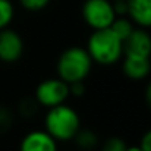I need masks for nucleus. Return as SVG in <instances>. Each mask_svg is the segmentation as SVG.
Returning a JSON list of instances; mask_svg holds the SVG:
<instances>
[{
	"label": "nucleus",
	"instance_id": "f257e3e1",
	"mask_svg": "<svg viewBox=\"0 0 151 151\" xmlns=\"http://www.w3.org/2000/svg\"><path fill=\"white\" fill-rule=\"evenodd\" d=\"M44 129L57 142L72 141L81 129V116L69 104L62 103L47 109L44 116Z\"/></svg>",
	"mask_w": 151,
	"mask_h": 151
},
{
	"label": "nucleus",
	"instance_id": "f03ea898",
	"mask_svg": "<svg viewBox=\"0 0 151 151\" xmlns=\"http://www.w3.org/2000/svg\"><path fill=\"white\" fill-rule=\"evenodd\" d=\"M85 49L94 63L110 66L123 57V41L109 28L93 29L87 40Z\"/></svg>",
	"mask_w": 151,
	"mask_h": 151
},
{
	"label": "nucleus",
	"instance_id": "7ed1b4c3",
	"mask_svg": "<svg viewBox=\"0 0 151 151\" xmlns=\"http://www.w3.org/2000/svg\"><path fill=\"white\" fill-rule=\"evenodd\" d=\"M94 62L85 47L72 46L60 53L57 63H56V72L60 79H63L68 84L85 81V78L93 70Z\"/></svg>",
	"mask_w": 151,
	"mask_h": 151
},
{
	"label": "nucleus",
	"instance_id": "20e7f679",
	"mask_svg": "<svg viewBox=\"0 0 151 151\" xmlns=\"http://www.w3.org/2000/svg\"><path fill=\"white\" fill-rule=\"evenodd\" d=\"M81 15L91 29L109 28L116 18L111 0H85Z\"/></svg>",
	"mask_w": 151,
	"mask_h": 151
},
{
	"label": "nucleus",
	"instance_id": "39448f33",
	"mask_svg": "<svg viewBox=\"0 0 151 151\" xmlns=\"http://www.w3.org/2000/svg\"><path fill=\"white\" fill-rule=\"evenodd\" d=\"M70 97L69 94V84L60 79L59 76L56 78H47L41 81L34 93V99L40 104V107L50 109L53 106L66 103V100Z\"/></svg>",
	"mask_w": 151,
	"mask_h": 151
},
{
	"label": "nucleus",
	"instance_id": "423d86ee",
	"mask_svg": "<svg viewBox=\"0 0 151 151\" xmlns=\"http://www.w3.org/2000/svg\"><path fill=\"white\" fill-rule=\"evenodd\" d=\"M24 50L25 43L18 31L9 27L0 29V62L15 63L22 57Z\"/></svg>",
	"mask_w": 151,
	"mask_h": 151
},
{
	"label": "nucleus",
	"instance_id": "0eeeda50",
	"mask_svg": "<svg viewBox=\"0 0 151 151\" xmlns=\"http://www.w3.org/2000/svg\"><path fill=\"white\" fill-rule=\"evenodd\" d=\"M123 54L137 57H151V34L148 29L135 27L123 41Z\"/></svg>",
	"mask_w": 151,
	"mask_h": 151
},
{
	"label": "nucleus",
	"instance_id": "6e6552de",
	"mask_svg": "<svg viewBox=\"0 0 151 151\" xmlns=\"http://www.w3.org/2000/svg\"><path fill=\"white\" fill-rule=\"evenodd\" d=\"M19 151H59V147L46 129H32L22 137Z\"/></svg>",
	"mask_w": 151,
	"mask_h": 151
},
{
	"label": "nucleus",
	"instance_id": "1a4fd4ad",
	"mask_svg": "<svg viewBox=\"0 0 151 151\" xmlns=\"http://www.w3.org/2000/svg\"><path fill=\"white\" fill-rule=\"evenodd\" d=\"M122 60V70L125 76L131 81H144L151 73L150 57H137V56H125Z\"/></svg>",
	"mask_w": 151,
	"mask_h": 151
},
{
	"label": "nucleus",
	"instance_id": "9d476101",
	"mask_svg": "<svg viewBox=\"0 0 151 151\" xmlns=\"http://www.w3.org/2000/svg\"><path fill=\"white\" fill-rule=\"evenodd\" d=\"M128 18L139 28H151V0H126Z\"/></svg>",
	"mask_w": 151,
	"mask_h": 151
},
{
	"label": "nucleus",
	"instance_id": "9b49d317",
	"mask_svg": "<svg viewBox=\"0 0 151 151\" xmlns=\"http://www.w3.org/2000/svg\"><path fill=\"white\" fill-rule=\"evenodd\" d=\"M72 141L78 147V150L81 151H93L100 145V137L93 129H82L81 128Z\"/></svg>",
	"mask_w": 151,
	"mask_h": 151
},
{
	"label": "nucleus",
	"instance_id": "f8f14e48",
	"mask_svg": "<svg viewBox=\"0 0 151 151\" xmlns=\"http://www.w3.org/2000/svg\"><path fill=\"white\" fill-rule=\"evenodd\" d=\"M134 28H135V24L128 18V15H125V16H116L114 21H113L111 25H110V29H111L122 41H125V40L129 37V34L134 31Z\"/></svg>",
	"mask_w": 151,
	"mask_h": 151
},
{
	"label": "nucleus",
	"instance_id": "ddd939ff",
	"mask_svg": "<svg viewBox=\"0 0 151 151\" xmlns=\"http://www.w3.org/2000/svg\"><path fill=\"white\" fill-rule=\"evenodd\" d=\"M40 110V104L34 97H25L18 103L16 107V113L24 117V119H31L37 114V111Z\"/></svg>",
	"mask_w": 151,
	"mask_h": 151
},
{
	"label": "nucleus",
	"instance_id": "4468645a",
	"mask_svg": "<svg viewBox=\"0 0 151 151\" xmlns=\"http://www.w3.org/2000/svg\"><path fill=\"white\" fill-rule=\"evenodd\" d=\"M15 18V7L10 0H0V29L9 27Z\"/></svg>",
	"mask_w": 151,
	"mask_h": 151
},
{
	"label": "nucleus",
	"instance_id": "2eb2a0df",
	"mask_svg": "<svg viewBox=\"0 0 151 151\" xmlns=\"http://www.w3.org/2000/svg\"><path fill=\"white\" fill-rule=\"evenodd\" d=\"M13 123H15L13 111L6 106H0V135H4L6 132H9Z\"/></svg>",
	"mask_w": 151,
	"mask_h": 151
},
{
	"label": "nucleus",
	"instance_id": "dca6fc26",
	"mask_svg": "<svg viewBox=\"0 0 151 151\" xmlns=\"http://www.w3.org/2000/svg\"><path fill=\"white\" fill-rule=\"evenodd\" d=\"M99 147H100V151H125L128 144L120 137H109Z\"/></svg>",
	"mask_w": 151,
	"mask_h": 151
},
{
	"label": "nucleus",
	"instance_id": "f3484780",
	"mask_svg": "<svg viewBox=\"0 0 151 151\" xmlns=\"http://www.w3.org/2000/svg\"><path fill=\"white\" fill-rule=\"evenodd\" d=\"M21 7L25 9L27 12H40L44 10L51 0H18Z\"/></svg>",
	"mask_w": 151,
	"mask_h": 151
},
{
	"label": "nucleus",
	"instance_id": "a211bd4d",
	"mask_svg": "<svg viewBox=\"0 0 151 151\" xmlns=\"http://www.w3.org/2000/svg\"><path fill=\"white\" fill-rule=\"evenodd\" d=\"M69 94L73 96V97H82L85 94V84H84V81H78V82L69 84Z\"/></svg>",
	"mask_w": 151,
	"mask_h": 151
},
{
	"label": "nucleus",
	"instance_id": "6ab92c4d",
	"mask_svg": "<svg viewBox=\"0 0 151 151\" xmlns=\"http://www.w3.org/2000/svg\"><path fill=\"white\" fill-rule=\"evenodd\" d=\"M113 10L116 16H125L128 13V3L126 0H114L113 1Z\"/></svg>",
	"mask_w": 151,
	"mask_h": 151
},
{
	"label": "nucleus",
	"instance_id": "aec40b11",
	"mask_svg": "<svg viewBox=\"0 0 151 151\" xmlns=\"http://www.w3.org/2000/svg\"><path fill=\"white\" fill-rule=\"evenodd\" d=\"M138 145L141 147V150L142 151H151V128L142 134L141 141H139Z\"/></svg>",
	"mask_w": 151,
	"mask_h": 151
},
{
	"label": "nucleus",
	"instance_id": "412c9836",
	"mask_svg": "<svg viewBox=\"0 0 151 151\" xmlns=\"http://www.w3.org/2000/svg\"><path fill=\"white\" fill-rule=\"evenodd\" d=\"M144 100L147 103L148 109L151 110V79L147 82V85H145V90H144Z\"/></svg>",
	"mask_w": 151,
	"mask_h": 151
},
{
	"label": "nucleus",
	"instance_id": "4be33fe9",
	"mask_svg": "<svg viewBox=\"0 0 151 151\" xmlns=\"http://www.w3.org/2000/svg\"><path fill=\"white\" fill-rule=\"evenodd\" d=\"M125 151H142V150H141L139 145H128Z\"/></svg>",
	"mask_w": 151,
	"mask_h": 151
},
{
	"label": "nucleus",
	"instance_id": "5701e85b",
	"mask_svg": "<svg viewBox=\"0 0 151 151\" xmlns=\"http://www.w3.org/2000/svg\"><path fill=\"white\" fill-rule=\"evenodd\" d=\"M111 1H114V0H111Z\"/></svg>",
	"mask_w": 151,
	"mask_h": 151
}]
</instances>
